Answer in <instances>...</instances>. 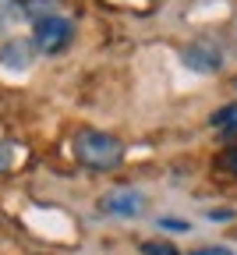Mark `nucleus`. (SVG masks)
Masks as SVG:
<instances>
[{
    "label": "nucleus",
    "instance_id": "f257e3e1",
    "mask_svg": "<svg viewBox=\"0 0 237 255\" xmlns=\"http://www.w3.org/2000/svg\"><path fill=\"white\" fill-rule=\"evenodd\" d=\"M75 156L89 170H117L124 163V142L110 131H96V128H82L75 135Z\"/></svg>",
    "mask_w": 237,
    "mask_h": 255
},
{
    "label": "nucleus",
    "instance_id": "f03ea898",
    "mask_svg": "<svg viewBox=\"0 0 237 255\" xmlns=\"http://www.w3.org/2000/svg\"><path fill=\"white\" fill-rule=\"evenodd\" d=\"M71 36H75V25L60 18V14H39L36 25H32V46L46 57H57L71 46Z\"/></svg>",
    "mask_w": 237,
    "mask_h": 255
},
{
    "label": "nucleus",
    "instance_id": "7ed1b4c3",
    "mask_svg": "<svg viewBox=\"0 0 237 255\" xmlns=\"http://www.w3.org/2000/svg\"><path fill=\"white\" fill-rule=\"evenodd\" d=\"M142 209H145V195L138 188H114L99 199V213L117 216V220H134L142 216Z\"/></svg>",
    "mask_w": 237,
    "mask_h": 255
},
{
    "label": "nucleus",
    "instance_id": "20e7f679",
    "mask_svg": "<svg viewBox=\"0 0 237 255\" xmlns=\"http://www.w3.org/2000/svg\"><path fill=\"white\" fill-rule=\"evenodd\" d=\"M181 64L198 71V75H213V71L223 68V50L216 43H188L181 50Z\"/></svg>",
    "mask_w": 237,
    "mask_h": 255
},
{
    "label": "nucleus",
    "instance_id": "39448f33",
    "mask_svg": "<svg viewBox=\"0 0 237 255\" xmlns=\"http://www.w3.org/2000/svg\"><path fill=\"white\" fill-rule=\"evenodd\" d=\"M32 60H36V46H32L28 39H11V43L0 46V64H4V68H11V71L32 68Z\"/></svg>",
    "mask_w": 237,
    "mask_h": 255
},
{
    "label": "nucleus",
    "instance_id": "423d86ee",
    "mask_svg": "<svg viewBox=\"0 0 237 255\" xmlns=\"http://www.w3.org/2000/svg\"><path fill=\"white\" fill-rule=\"evenodd\" d=\"M209 128H223V131H234V128H237V103L213 110V114H209Z\"/></svg>",
    "mask_w": 237,
    "mask_h": 255
},
{
    "label": "nucleus",
    "instance_id": "0eeeda50",
    "mask_svg": "<svg viewBox=\"0 0 237 255\" xmlns=\"http://www.w3.org/2000/svg\"><path fill=\"white\" fill-rule=\"evenodd\" d=\"M14 163H18V145L14 142H0V174L11 170Z\"/></svg>",
    "mask_w": 237,
    "mask_h": 255
},
{
    "label": "nucleus",
    "instance_id": "6e6552de",
    "mask_svg": "<svg viewBox=\"0 0 237 255\" xmlns=\"http://www.w3.org/2000/svg\"><path fill=\"white\" fill-rule=\"evenodd\" d=\"M156 223H159L163 231H177V234H188V231H191V223H188V220H174V216H159Z\"/></svg>",
    "mask_w": 237,
    "mask_h": 255
},
{
    "label": "nucleus",
    "instance_id": "1a4fd4ad",
    "mask_svg": "<svg viewBox=\"0 0 237 255\" xmlns=\"http://www.w3.org/2000/svg\"><path fill=\"white\" fill-rule=\"evenodd\" d=\"M142 255H177V248L163 245V241H142Z\"/></svg>",
    "mask_w": 237,
    "mask_h": 255
},
{
    "label": "nucleus",
    "instance_id": "9d476101",
    "mask_svg": "<svg viewBox=\"0 0 237 255\" xmlns=\"http://www.w3.org/2000/svg\"><path fill=\"white\" fill-rule=\"evenodd\" d=\"M220 159H223V167H227V170H230V174L237 177V145H230V149H227V152H223Z\"/></svg>",
    "mask_w": 237,
    "mask_h": 255
},
{
    "label": "nucleus",
    "instance_id": "9b49d317",
    "mask_svg": "<svg viewBox=\"0 0 237 255\" xmlns=\"http://www.w3.org/2000/svg\"><path fill=\"white\" fill-rule=\"evenodd\" d=\"M206 220H209V223H230V220H234V209H209Z\"/></svg>",
    "mask_w": 237,
    "mask_h": 255
},
{
    "label": "nucleus",
    "instance_id": "f8f14e48",
    "mask_svg": "<svg viewBox=\"0 0 237 255\" xmlns=\"http://www.w3.org/2000/svg\"><path fill=\"white\" fill-rule=\"evenodd\" d=\"M14 14H18V7L11 4V0H0V21H11Z\"/></svg>",
    "mask_w": 237,
    "mask_h": 255
},
{
    "label": "nucleus",
    "instance_id": "ddd939ff",
    "mask_svg": "<svg viewBox=\"0 0 237 255\" xmlns=\"http://www.w3.org/2000/svg\"><path fill=\"white\" fill-rule=\"evenodd\" d=\"M191 255H234V252H230V248H216V245H213V248H195Z\"/></svg>",
    "mask_w": 237,
    "mask_h": 255
},
{
    "label": "nucleus",
    "instance_id": "4468645a",
    "mask_svg": "<svg viewBox=\"0 0 237 255\" xmlns=\"http://www.w3.org/2000/svg\"><path fill=\"white\" fill-rule=\"evenodd\" d=\"M234 89H237V82H234Z\"/></svg>",
    "mask_w": 237,
    "mask_h": 255
}]
</instances>
